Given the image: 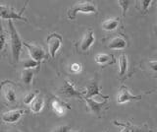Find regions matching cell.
<instances>
[{"label":"cell","instance_id":"1","mask_svg":"<svg viewBox=\"0 0 157 132\" xmlns=\"http://www.w3.org/2000/svg\"><path fill=\"white\" fill-rule=\"evenodd\" d=\"M8 30L10 36V46H11V53L14 63H18L21 56L23 47V41L21 40L17 29L15 28L12 21H8Z\"/></svg>","mask_w":157,"mask_h":132},{"label":"cell","instance_id":"2","mask_svg":"<svg viewBox=\"0 0 157 132\" xmlns=\"http://www.w3.org/2000/svg\"><path fill=\"white\" fill-rule=\"evenodd\" d=\"M78 13L94 14L97 15V7L93 1H81L74 3L68 10V18L70 20H75Z\"/></svg>","mask_w":157,"mask_h":132},{"label":"cell","instance_id":"3","mask_svg":"<svg viewBox=\"0 0 157 132\" xmlns=\"http://www.w3.org/2000/svg\"><path fill=\"white\" fill-rule=\"evenodd\" d=\"M27 7V4L22 8V10L18 12L16 9H14L11 6H6V5H2L0 4V18L2 20H8V21H12V20H19V21H24L27 22V18H25L23 16V12L25 11V9Z\"/></svg>","mask_w":157,"mask_h":132},{"label":"cell","instance_id":"4","mask_svg":"<svg viewBox=\"0 0 157 132\" xmlns=\"http://www.w3.org/2000/svg\"><path fill=\"white\" fill-rule=\"evenodd\" d=\"M16 86L11 81H3L0 84V94L3 97L4 101L8 104H14L17 102Z\"/></svg>","mask_w":157,"mask_h":132},{"label":"cell","instance_id":"5","mask_svg":"<svg viewBox=\"0 0 157 132\" xmlns=\"http://www.w3.org/2000/svg\"><path fill=\"white\" fill-rule=\"evenodd\" d=\"M59 94L65 98H78V99L83 100L85 91H78L72 82L64 80L63 86L59 90Z\"/></svg>","mask_w":157,"mask_h":132},{"label":"cell","instance_id":"6","mask_svg":"<svg viewBox=\"0 0 157 132\" xmlns=\"http://www.w3.org/2000/svg\"><path fill=\"white\" fill-rule=\"evenodd\" d=\"M62 42H63L62 36L57 33H52L47 37L46 43H47L48 53L51 56V58L55 57L56 53L60 50V47L62 46Z\"/></svg>","mask_w":157,"mask_h":132},{"label":"cell","instance_id":"7","mask_svg":"<svg viewBox=\"0 0 157 132\" xmlns=\"http://www.w3.org/2000/svg\"><path fill=\"white\" fill-rule=\"evenodd\" d=\"M141 99H142V96L132 95L131 91L128 89L126 86L123 85L119 88V92H118L117 97H116V102H117V104L123 105V104H126V102H130L140 101Z\"/></svg>","mask_w":157,"mask_h":132},{"label":"cell","instance_id":"8","mask_svg":"<svg viewBox=\"0 0 157 132\" xmlns=\"http://www.w3.org/2000/svg\"><path fill=\"white\" fill-rule=\"evenodd\" d=\"M23 46L27 47L29 54L31 56L32 59L36 60L37 62H41L44 58L46 57V52L40 46L33 45V43H29L27 42H23Z\"/></svg>","mask_w":157,"mask_h":132},{"label":"cell","instance_id":"9","mask_svg":"<svg viewBox=\"0 0 157 132\" xmlns=\"http://www.w3.org/2000/svg\"><path fill=\"white\" fill-rule=\"evenodd\" d=\"M24 114H26V110H23V109L10 110L3 112L1 115V120L4 122V123L14 124L21 119V117Z\"/></svg>","mask_w":157,"mask_h":132},{"label":"cell","instance_id":"10","mask_svg":"<svg viewBox=\"0 0 157 132\" xmlns=\"http://www.w3.org/2000/svg\"><path fill=\"white\" fill-rule=\"evenodd\" d=\"M95 96H98L105 100L109 99L108 96H104L101 94V91H100V88H99V85H98L97 80L93 79L87 84L86 90L85 91V97H83V99H85V98H86V99H92V98Z\"/></svg>","mask_w":157,"mask_h":132},{"label":"cell","instance_id":"11","mask_svg":"<svg viewBox=\"0 0 157 132\" xmlns=\"http://www.w3.org/2000/svg\"><path fill=\"white\" fill-rule=\"evenodd\" d=\"M95 42V38H94V34H93L92 30H88L85 36L82 37L81 42L77 45V48L80 52H86L91 46Z\"/></svg>","mask_w":157,"mask_h":132},{"label":"cell","instance_id":"12","mask_svg":"<svg viewBox=\"0 0 157 132\" xmlns=\"http://www.w3.org/2000/svg\"><path fill=\"white\" fill-rule=\"evenodd\" d=\"M50 107L53 110V112L58 116H62L66 114L67 110H71V106L66 102H64L62 100H60L57 97H53L50 101Z\"/></svg>","mask_w":157,"mask_h":132},{"label":"cell","instance_id":"13","mask_svg":"<svg viewBox=\"0 0 157 132\" xmlns=\"http://www.w3.org/2000/svg\"><path fill=\"white\" fill-rule=\"evenodd\" d=\"M128 46V42L126 41V38L122 36H116L110 38V41L107 43V47L110 50H125Z\"/></svg>","mask_w":157,"mask_h":132},{"label":"cell","instance_id":"14","mask_svg":"<svg viewBox=\"0 0 157 132\" xmlns=\"http://www.w3.org/2000/svg\"><path fill=\"white\" fill-rule=\"evenodd\" d=\"M83 101H86L88 110H90L92 114H94L96 115H99L101 114V110L104 109V106H106V102H98L93 99H86V98H85Z\"/></svg>","mask_w":157,"mask_h":132},{"label":"cell","instance_id":"15","mask_svg":"<svg viewBox=\"0 0 157 132\" xmlns=\"http://www.w3.org/2000/svg\"><path fill=\"white\" fill-rule=\"evenodd\" d=\"M95 62L98 64L106 66L110 65L112 63H114V56L111 54H107V53H98L97 55H95Z\"/></svg>","mask_w":157,"mask_h":132},{"label":"cell","instance_id":"16","mask_svg":"<svg viewBox=\"0 0 157 132\" xmlns=\"http://www.w3.org/2000/svg\"><path fill=\"white\" fill-rule=\"evenodd\" d=\"M120 26V18H110L102 23V29L104 31H114Z\"/></svg>","mask_w":157,"mask_h":132},{"label":"cell","instance_id":"17","mask_svg":"<svg viewBox=\"0 0 157 132\" xmlns=\"http://www.w3.org/2000/svg\"><path fill=\"white\" fill-rule=\"evenodd\" d=\"M44 104H45V102H44V99L41 97V96H37L36 98V100H34L31 106H29V109H31V111L34 114H39L44 107Z\"/></svg>","mask_w":157,"mask_h":132},{"label":"cell","instance_id":"18","mask_svg":"<svg viewBox=\"0 0 157 132\" xmlns=\"http://www.w3.org/2000/svg\"><path fill=\"white\" fill-rule=\"evenodd\" d=\"M119 76L123 77L126 75V73L128 71V57L125 53H122L119 57Z\"/></svg>","mask_w":157,"mask_h":132},{"label":"cell","instance_id":"19","mask_svg":"<svg viewBox=\"0 0 157 132\" xmlns=\"http://www.w3.org/2000/svg\"><path fill=\"white\" fill-rule=\"evenodd\" d=\"M34 76V72L33 70H29V69H24L22 71V75H21V79L23 81L24 84L26 85H31Z\"/></svg>","mask_w":157,"mask_h":132},{"label":"cell","instance_id":"20","mask_svg":"<svg viewBox=\"0 0 157 132\" xmlns=\"http://www.w3.org/2000/svg\"><path fill=\"white\" fill-rule=\"evenodd\" d=\"M152 2H153L152 0H140V1H139V4H137V9H139L141 13L146 14Z\"/></svg>","mask_w":157,"mask_h":132},{"label":"cell","instance_id":"21","mask_svg":"<svg viewBox=\"0 0 157 132\" xmlns=\"http://www.w3.org/2000/svg\"><path fill=\"white\" fill-rule=\"evenodd\" d=\"M38 96L37 92H29L23 98V102L27 106H31L32 102L36 100V98Z\"/></svg>","mask_w":157,"mask_h":132},{"label":"cell","instance_id":"22","mask_svg":"<svg viewBox=\"0 0 157 132\" xmlns=\"http://www.w3.org/2000/svg\"><path fill=\"white\" fill-rule=\"evenodd\" d=\"M40 65V62H37L36 60L32 59V58H29V59H26L23 63V66H24V69H29V70H33V68H36L37 66Z\"/></svg>","mask_w":157,"mask_h":132},{"label":"cell","instance_id":"23","mask_svg":"<svg viewBox=\"0 0 157 132\" xmlns=\"http://www.w3.org/2000/svg\"><path fill=\"white\" fill-rule=\"evenodd\" d=\"M130 3H131L130 0H118V4H119V6L122 8L123 17L126 16V14L128 12V9H129V7H130Z\"/></svg>","mask_w":157,"mask_h":132},{"label":"cell","instance_id":"24","mask_svg":"<svg viewBox=\"0 0 157 132\" xmlns=\"http://www.w3.org/2000/svg\"><path fill=\"white\" fill-rule=\"evenodd\" d=\"M5 45H6V37H5V33L3 31L2 24L0 23V51L3 50Z\"/></svg>","mask_w":157,"mask_h":132},{"label":"cell","instance_id":"25","mask_svg":"<svg viewBox=\"0 0 157 132\" xmlns=\"http://www.w3.org/2000/svg\"><path fill=\"white\" fill-rule=\"evenodd\" d=\"M71 127L69 125H59L55 127L51 132H70Z\"/></svg>","mask_w":157,"mask_h":132},{"label":"cell","instance_id":"26","mask_svg":"<svg viewBox=\"0 0 157 132\" xmlns=\"http://www.w3.org/2000/svg\"><path fill=\"white\" fill-rule=\"evenodd\" d=\"M114 124L116 125H119V126H122L123 129L120 131V132H131V129H130V123H123V122H118V121H114Z\"/></svg>","mask_w":157,"mask_h":132},{"label":"cell","instance_id":"27","mask_svg":"<svg viewBox=\"0 0 157 132\" xmlns=\"http://www.w3.org/2000/svg\"><path fill=\"white\" fill-rule=\"evenodd\" d=\"M131 132H147L146 126H134L130 124Z\"/></svg>","mask_w":157,"mask_h":132},{"label":"cell","instance_id":"28","mask_svg":"<svg viewBox=\"0 0 157 132\" xmlns=\"http://www.w3.org/2000/svg\"><path fill=\"white\" fill-rule=\"evenodd\" d=\"M71 71L74 72V73H78L82 71V64H80V63H73V64L71 65Z\"/></svg>","mask_w":157,"mask_h":132},{"label":"cell","instance_id":"29","mask_svg":"<svg viewBox=\"0 0 157 132\" xmlns=\"http://www.w3.org/2000/svg\"><path fill=\"white\" fill-rule=\"evenodd\" d=\"M148 66H149V68L152 71L155 72L156 74H157V61L156 60H150V61H148Z\"/></svg>","mask_w":157,"mask_h":132},{"label":"cell","instance_id":"30","mask_svg":"<svg viewBox=\"0 0 157 132\" xmlns=\"http://www.w3.org/2000/svg\"><path fill=\"white\" fill-rule=\"evenodd\" d=\"M70 132H85L82 129H81V130H71Z\"/></svg>","mask_w":157,"mask_h":132},{"label":"cell","instance_id":"31","mask_svg":"<svg viewBox=\"0 0 157 132\" xmlns=\"http://www.w3.org/2000/svg\"><path fill=\"white\" fill-rule=\"evenodd\" d=\"M11 132H21V131H20V130H17V129H16V130H13V131H11Z\"/></svg>","mask_w":157,"mask_h":132}]
</instances>
